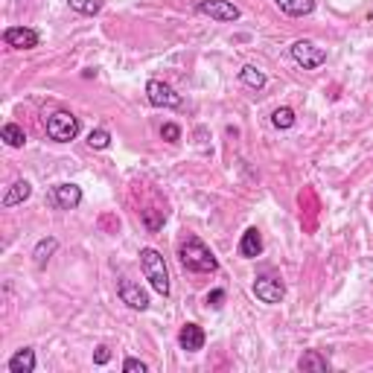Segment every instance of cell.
Wrapping results in <instances>:
<instances>
[{
    "instance_id": "obj_1",
    "label": "cell",
    "mask_w": 373,
    "mask_h": 373,
    "mask_svg": "<svg viewBox=\"0 0 373 373\" xmlns=\"http://www.w3.org/2000/svg\"><path fill=\"white\" fill-rule=\"evenodd\" d=\"M178 260L187 271H193V275H213L219 268V260L213 257V251L198 236H187L178 245Z\"/></svg>"
},
{
    "instance_id": "obj_2",
    "label": "cell",
    "mask_w": 373,
    "mask_h": 373,
    "mask_svg": "<svg viewBox=\"0 0 373 373\" xmlns=\"http://www.w3.org/2000/svg\"><path fill=\"white\" fill-rule=\"evenodd\" d=\"M140 268H143V277L149 280L161 297H169V268H166V260L161 257V251L155 248H143L140 251Z\"/></svg>"
},
{
    "instance_id": "obj_3",
    "label": "cell",
    "mask_w": 373,
    "mask_h": 373,
    "mask_svg": "<svg viewBox=\"0 0 373 373\" xmlns=\"http://www.w3.org/2000/svg\"><path fill=\"white\" fill-rule=\"evenodd\" d=\"M79 134V117H73L70 111H56L47 117V137L56 143H70Z\"/></svg>"
},
{
    "instance_id": "obj_4",
    "label": "cell",
    "mask_w": 373,
    "mask_h": 373,
    "mask_svg": "<svg viewBox=\"0 0 373 373\" xmlns=\"http://www.w3.org/2000/svg\"><path fill=\"white\" fill-rule=\"evenodd\" d=\"M292 59L301 64L304 70H318L321 64L327 62V50L318 47V44L309 41V38H301V41L292 44Z\"/></svg>"
},
{
    "instance_id": "obj_5",
    "label": "cell",
    "mask_w": 373,
    "mask_h": 373,
    "mask_svg": "<svg viewBox=\"0 0 373 373\" xmlns=\"http://www.w3.org/2000/svg\"><path fill=\"white\" fill-rule=\"evenodd\" d=\"M195 12L205 18H213L219 23H234L242 15L234 0H195Z\"/></svg>"
},
{
    "instance_id": "obj_6",
    "label": "cell",
    "mask_w": 373,
    "mask_h": 373,
    "mask_svg": "<svg viewBox=\"0 0 373 373\" xmlns=\"http://www.w3.org/2000/svg\"><path fill=\"white\" fill-rule=\"evenodd\" d=\"M82 187L79 184H56L47 190V205L56 210H76L82 205Z\"/></svg>"
},
{
    "instance_id": "obj_7",
    "label": "cell",
    "mask_w": 373,
    "mask_h": 373,
    "mask_svg": "<svg viewBox=\"0 0 373 373\" xmlns=\"http://www.w3.org/2000/svg\"><path fill=\"white\" fill-rule=\"evenodd\" d=\"M146 99L152 103L155 108H181V93H176V88L161 82V79H149L146 82Z\"/></svg>"
},
{
    "instance_id": "obj_8",
    "label": "cell",
    "mask_w": 373,
    "mask_h": 373,
    "mask_svg": "<svg viewBox=\"0 0 373 373\" xmlns=\"http://www.w3.org/2000/svg\"><path fill=\"white\" fill-rule=\"evenodd\" d=\"M254 294H257L260 304L275 306V304H280L286 297V283L280 277H275V275H260L254 280Z\"/></svg>"
},
{
    "instance_id": "obj_9",
    "label": "cell",
    "mask_w": 373,
    "mask_h": 373,
    "mask_svg": "<svg viewBox=\"0 0 373 373\" xmlns=\"http://www.w3.org/2000/svg\"><path fill=\"white\" fill-rule=\"evenodd\" d=\"M117 294H120V301L126 304L129 309H134V312H146V309H149V294H146V289H140V283H134V280H126V277H122V280L117 283Z\"/></svg>"
},
{
    "instance_id": "obj_10",
    "label": "cell",
    "mask_w": 373,
    "mask_h": 373,
    "mask_svg": "<svg viewBox=\"0 0 373 373\" xmlns=\"http://www.w3.org/2000/svg\"><path fill=\"white\" fill-rule=\"evenodd\" d=\"M4 41H6L12 50H35V47L41 44V35H38V30H33V27H9V30L4 33Z\"/></svg>"
},
{
    "instance_id": "obj_11",
    "label": "cell",
    "mask_w": 373,
    "mask_h": 373,
    "mask_svg": "<svg viewBox=\"0 0 373 373\" xmlns=\"http://www.w3.org/2000/svg\"><path fill=\"white\" fill-rule=\"evenodd\" d=\"M205 341H207V333L198 327V324H184L181 327V333H178V347L181 350H187V353H198L205 347Z\"/></svg>"
},
{
    "instance_id": "obj_12",
    "label": "cell",
    "mask_w": 373,
    "mask_h": 373,
    "mask_svg": "<svg viewBox=\"0 0 373 373\" xmlns=\"http://www.w3.org/2000/svg\"><path fill=\"white\" fill-rule=\"evenodd\" d=\"M263 254V236L257 228H248L239 239V257L242 260H257Z\"/></svg>"
},
{
    "instance_id": "obj_13",
    "label": "cell",
    "mask_w": 373,
    "mask_h": 373,
    "mask_svg": "<svg viewBox=\"0 0 373 373\" xmlns=\"http://www.w3.org/2000/svg\"><path fill=\"white\" fill-rule=\"evenodd\" d=\"M35 365H38V359H35V350H33V347H21V350L6 362V370H9V373H33Z\"/></svg>"
},
{
    "instance_id": "obj_14",
    "label": "cell",
    "mask_w": 373,
    "mask_h": 373,
    "mask_svg": "<svg viewBox=\"0 0 373 373\" xmlns=\"http://www.w3.org/2000/svg\"><path fill=\"white\" fill-rule=\"evenodd\" d=\"M297 370H304V373H327L330 370V362H327L324 353L306 350L301 359H297Z\"/></svg>"
},
{
    "instance_id": "obj_15",
    "label": "cell",
    "mask_w": 373,
    "mask_h": 373,
    "mask_svg": "<svg viewBox=\"0 0 373 373\" xmlns=\"http://www.w3.org/2000/svg\"><path fill=\"white\" fill-rule=\"evenodd\" d=\"M56 251H59V239H56V236H44V239H38L35 248H33V263H35L38 268H44V265L50 263V257H53Z\"/></svg>"
},
{
    "instance_id": "obj_16",
    "label": "cell",
    "mask_w": 373,
    "mask_h": 373,
    "mask_svg": "<svg viewBox=\"0 0 373 373\" xmlns=\"http://www.w3.org/2000/svg\"><path fill=\"white\" fill-rule=\"evenodd\" d=\"M275 4L289 18H306L315 12V0H275Z\"/></svg>"
},
{
    "instance_id": "obj_17",
    "label": "cell",
    "mask_w": 373,
    "mask_h": 373,
    "mask_svg": "<svg viewBox=\"0 0 373 373\" xmlns=\"http://www.w3.org/2000/svg\"><path fill=\"white\" fill-rule=\"evenodd\" d=\"M33 195V184L30 181H15L9 190H6V195H4V207H18V205H23L27 198Z\"/></svg>"
},
{
    "instance_id": "obj_18",
    "label": "cell",
    "mask_w": 373,
    "mask_h": 373,
    "mask_svg": "<svg viewBox=\"0 0 373 373\" xmlns=\"http://www.w3.org/2000/svg\"><path fill=\"white\" fill-rule=\"evenodd\" d=\"M239 82H242V85H248V88H254V91H263L268 79H265V73H263L260 67L245 64V67L239 70Z\"/></svg>"
},
{
    "instance_id": "obj_19",
    "label": "cell",
    "mask_w": 373,
    "mask_h": 373,
    "mask_svg": "<svg viewBox=\"0 0 373 373\" xmlns=\"http://www.w3.org/2000/svg\"><path fill=\"white\" fill-rule=\"evenodd\" d=\"M0 137H4V143L12 146V149H21L23 143H27V132H23L18 122H6V126L0 129Z\"/></svg>"
},
{
    "instance_id": "obj_20",
    "label": "cell",
    "mask_w": 373,
    "mask_h": 373,
    "mask_svg": "<svg viewBox=\"0 0 373 373\" xmlns=\"http://www.w3.org/2000/svg\"><path fill=\"white\" fill-rule=\"evenodd\" d=\"M103 6H105V0H70V9L79 12V15H88V18L99 15Z\"/></svg>"
},
{
    "instance_id": "obj_21",
    "label": "cell",
    "mask_w": 373,
    "mask_h": 373,
    "mask_svg": "<svg viewBox=\"0 0 373 373\" xmlns=\"http://www.w3.org/2000/svg\"><path fill=\"white\" fill-rule=\"evenodd\" d=\"M294 122H297V117H294L292 108H277L275 114H271V126L280 129V132H289V129L294 126Z\"/></svg>"
},
{
    "instance_id": "obj_22",
    "label": "cell",
    "mask_w": 373,
    "mask_h": 373,
    "mask_svg": "<svg viewBox=\"0 0 373 373\" xmlns=\"http://www.w3.org/2000/svg\"><path fill=\"white\" fill-rule=\"evenodd\" d=\"M140 219H143V225H146V231H161L163 228V222H166V213L163 210H152V207H149V210H140Z\"/></svg>"
},
{
    "instance_id": "obj_23",
    "label": "cell",
    "mask_w": 373,
    "mask_h": 373,
    "mask_svg": "<svg viewBox=\"0 0 373 373\" xmlns=\"http://www.w3.org/2000/svg\"><path fill=\"white\" fill-rule=\"evenodd\" d=\"M88 146L91 149H108L111 146V132L108 129H93L88 134Z\"/></svg>"
},
{
    "instance_id": "obj_24",
    "label": "cell",
    "mask_w": 373,
    "mask_h": 373,
    "mask_svg": "<svg viewBox=\"0 0 373 373\" xmlns=\"http://www.w3.org/2000/svg\"><path fill=\"white\" fill-rule=\"evenodd\" d=\"M161 137L166 143H178L181 140V126H176V122H163V126H161Z\"/></svg>"
},
{
    "instance_id": "obj_25",
    "label": "cell",
    "mask_w": 373,
    "mask_h": 373,
    "mask_svg": "<svg viewBox=\"0 0 373 373\" xmlns=\"http://www.w3.org/2000/svg\"><path fill=\"white\" fill-rule=\"evenodd\" d=\"M122 370H126V373H146V370H149V365H146L143 359H134V356H129L126 362H122Z\"/></svg>"
},
{
    "instance_id": "obj_26",
    "label": "cell",
    "mask_w": 373,
    "mask_h": 373,
    "mask_svg": "<svg viewBox=\"0 0 373 373\" xmlns=\"http://www.w3.org/2000/svg\"><path fill=\"white\" fill-rule=\"evenodd\" d=\"M225 289H213L210 294H207V306H213V309H222V304H225Z\"/></svg>"
},
{
    "instance_id": "obj_27",
    "label": "cell",
    "mask_w": 373,
    "mask_h": 373,
    "mask_svg": "<svg viewBox=\"0 0 373 373\" xmlns=\"http://www.w3.org/2000/svg\"><path fill=\"white\" fill-rule=\"evenodd\" d=\"M108 362H111V350L105 344H99L96 353H93V365H108Z\"/></svg>"
}]
</instances>
